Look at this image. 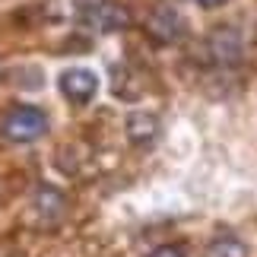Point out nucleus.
<instances>
[{
    "label": "nucleus",
    "instance_id": "obj_1",
    "mask_svg": "<svg viewBox=\"0 0 257 257\" xmlns=\"http://www.w3.org/2000/svg\"><path fill=\"white\" fill-rule=\"evenodd\" d=\"M0 134L10 143H35L48 134V114L35 105H16L0 121Z\"/></svg>",
    "mask_w": 257,
    "mask_h": 257
},
{
    "label": "nucleus",
    "instance_id": "obj_2",
    "mask_svg": "<svg viewBox=\"0 0 257 257\" xmlns=\"http://www.w3.org/2000/svg\"><path fill=\"white\" fill-rule=\"evenodd\" d=\"M57 86H61V92L67 95V102L89 105L98 92V76H95V70H89V67H70V70L61 73Z\"/></svg>",
    "mask_w": 257,
    "mask_h": 257
},
{
    "label": "nucleus",
    "instance_id": "obj_3",
    "mask_svg": "<svg viewBox=\"0 0 257 257\" xmlns=\"http://www.w3.org/2000/svg\"><path fill=\"white\" fill-rule=\"evenodd\" d=\"M80 19L89 23L92 29H98V32H114V29L131 26V13L124 7H117L114 0H89Z\"/></svg>",
    "mask_w": 257,
    "mask_h": 257
},
{
    "label": "nucleus",
    "instance_id": "obj_4",
    "mask_svg": "<svg viewBox=\"0 0 257 257\" xmlns=\"http://www.w3.org/2000/svg\"><path fill=\"white\" fill-rule=\"evenodd\" d=\"M206 51H210V57L219 61V64H235L241 57L244 45H241V35L235 32V29L222 26V29H216V32H210V38H206Z\"/></svg>",
    "mask_w": 257,
    "mask_h": 257
},
{
    "label": "nucleus",
    "instance_id": "obj_5",
    "mask_svg": "<svg viewBox=\"0 0 257 257\" xmlns=\"http://www.w3.org/2000/svg\"><path fill=\"white\" fill-rule=\"evenodd\" d=\"M150 32L159 38V42H178V38H181V32H184V19L178 16L175 7L162 4V7L150 16Z\"/></svg>",
    "mask_w": 257,
    "mask_h": 257
},
{
    "label": "nucleus",
    "instance_id": "obj_6",
    "mask_svg": "<svg viewBox=\"0 0 257 257\" xmlns=\"http://www.w3.org/2000/svg\"><path fill=\"white\" fill-rule=\"evenodd\" d=\"M127 140L134 146H150L159 140V117L150 114V111H134L127 117Z\"/></svg>",
    "mask_w": 257,
    "mask_h": 257
},
{
    "label": "nucleus",
    "instance_id": "obj_7",
    "mask_svg": "<svg viewBox=\"0 0 257 257\" xmlns=\"http://www.w3.org/2000/svg\"><path fill=\"white\" fill-rule=\"evenodd\" d=\"M203 257H248V244L235 235H222L203 251Z\"/></svg>",
    "mask_w": 257,
    "mask_h": 257
},
{
    "label": "nucleus",
    "instance_id": "obj_8",
    "mask_svg": "<svg viewBox=\"0 0 257 257\" xmlns=\"http://www.w3.org/2000/svg\"><path fill=\"white\" fill-rule=\"evenodd\" d=\"M150 257H184V251L178 248V244H159Z\"/></svg>",
    "mask_w": 257,
    "mask_h": 257
},
{
    "label": "nucleus",
    "instance_id": "obj_9",
    "mask_svg": "<svg viewBox=\"0 0 257 257\" xmlns=\"http://www.w3.org/2000/svg\"><path fill=\"white\" fill-rule=\"evenodd\" d=\"M191 4L203 7V10H216V7H225V4H229V0H191Z\"/></svg>",
    "mask_w": 257,
    "mask_h": 257
}]
</instances>
